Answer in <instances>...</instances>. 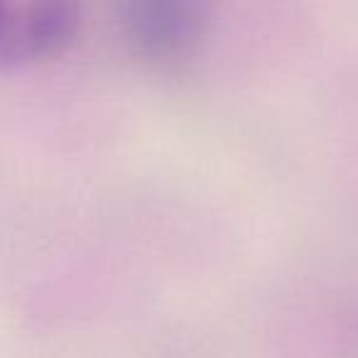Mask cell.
I'll return each instance as SVG.
<instances>
[{"mask_svg": "<svg viewBox=\"0 0 358 358\" xmlns=\"http://www.w3.org/2000/svg\"><path fill=\"white\" fill-rule=\"evenodd\" d=\"M125 40L152 64L194 55L211 25V0H118Z\"/></svg>", "mask_w": 358, "mask_h": 358, "instance_id": "1", "label": "cell"}, {"mask_svg": "<svg viewBox=\"0 0 358 358\" xmlns=\"http://www.w3.org/2000/svg\"><path fill=\"white\" fill-rule=\"evenodd\" d=\"M81 13V0H20L13 30V66L64 52L79 35Z\"/></svg>", "mask_w": 358, "mask_h": 358, "instance_id": "2", "label": "cell"}, {"mask_svg": "<svg viewBox=\"0 0 358 358\" xmlns=\"http://www.w3.org/2000/svg\"><path fill=\"white\" fill-rule=\"evenodd\" d=\"M20 0H0V69H10V45Z\"/></svg>", "mask_w": 358, "mask_h": 358, "instance_id": "3", "label": "cell"}]
</instances>
